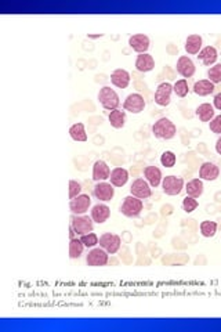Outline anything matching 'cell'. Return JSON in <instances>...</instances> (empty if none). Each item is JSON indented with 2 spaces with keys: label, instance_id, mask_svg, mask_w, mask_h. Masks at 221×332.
Here are the masks:
<instances>
[{
  "label": "cell",
  "instance_id": "cell-1",
  "mask_svg": "<svg viewBox=\"0 0 221 332\" xmlns=\"http://www.w3.org/2000/svg\"><path fill=\"white\" fill-rule=\"evenodd\" d=\"M152 134L159 140H171L177 134L176 125L169 118H161L152 125Z\"/></svg>",
  "mask_w": 221,
  "mask_h": 332
},
{
  "label": "cell",
  "instance_id": "cell-2",
  "mask_svg": "<svg viewBox=\"0 0 221 332\" xmlns=\"http://www.w3.org/2000/svg\"><path fill=\"white\" fill-rule=\"evenodd\" d=\"M98 101L103 105V108L107 111L117 110V107L120 105V98L116 91L113 90L110 86H104L98 91Z\"/></svg>",
  "mask_w": 221,
  "mask_h": 332
},
{
  "label": "cell",
  "instance_id": "cell-3",
  "mask_svg": "<svg viewBox=\"0 0 221 332\" xmlns=\"http://www.w3.org/2000/svg\"><path fill=\"white\" fill-rule=\"evenodd\" d=\"M144 210V203L143 199L137 198L134 196H127L124 197L123 202L120 205V213L126 217H137V216L141 215V212Z\"/></svg>",
  "mask_w": 221,
  "mask_h": 332
},
{
  "label": "cell",
  "instance_id": "cell-4",
  "mask_svg": "<svg viewBox=\"0 0 221 332\" xmlns=\"http://www.w3.org/2000/svg\"><path fill=\"white\" fill-rule=\"evenodd\" d=\"M71 226L73 227V230H75L76 235L80 237V235L93 233L94 220L91 219V216L87 215H72Z\"/></svg>",
  "mask_w": 221,
  "mask_h": 332
},
{
  "label": "cell",
  "instance_id": "cell-5",
  "mask_svg": "<svg viewBox=\"0 0 221 332\" xmlns=\"http://www.w3.org/2000/svg\"><path fill=\"white\" fill-rule=\"evenodd\" d=\"M161 186H162L163 193H165L166 196L170 197L180 196L182 190L185 189V187H184V180H182V177L173 176V175L163 177L162 184H161Z\"/></svg>",
  "mask_w": 221,
  "mask_h": 332
},
{
  "label": "cell",
  "instance_id": "cell-6",
  "mask_svg": "<svg viewBox=\"0 0 221 332\" xmlns=\"http://www.w3.org/2000/svg\"><path fill=\"white\" fill-rule=\"evenodd\" d=\"M108 262H110V254L101 247L93 248L86 256V263H87V266L90 267L107 266Z\"/></svg>",
  "mask_w": 221,
  "mask_h": 332
},
{
  "label": "cell",
  "instance_id": "cell-7",
  "mask_svg": "<svg viewBox=\"0 0 221 332\" xmlns=\"http://www.w3.org/2000/svg\"><path fill=\"white\" fill-rule=\"evenodd\" d=\"M145 98L140 93H131L123 101V110L130 114H141L145 110Z\"/></svg>",
  "mask_w": 221,
  "mask_h": 332
},
{
  "label": "cell",
  "instance_id": "cell-8",
  "mask_svg": "<svg viewBox=\"0 0 221 332\" xmlns=\"http://www.w3.org/2000/svg\"><path fill=\"white\" fill-rule=\"evenodd\" d=\"M98 244H100V247L104 248L110 255H115L119 252V249L122 247V238L117 234L104 233L100 237V242Z\"/></svg>",
  "mask_w": 221,
  "mask_h": 332
},
{
  "label": "cell",
  "instance_id": "cell-9",
  "mask_svg": "<svg viewBox=\"0 0 221 332\" xmlns=\"http://www.w3.org/2000/svg\"><path fill=\"white\" fill-rule=\"evenodd\" d=\"M130 194L131 196L137 197L140 199H147L152 196V187L151 184L143 177H137L136 180L133 182L130 187Z\"/></svg>",
  "mask_w": 221,
  "mask_h": 332
},
{
  "label": "cell",
  "instance_id": "cell-10",
  "mask_svg": "<svg viewBox=\"0 0 221 332\" xmlns=\"http://www.w3.org/2000/svg\"><path fill=\"white\" fill-rule=\"evenodd\" d=\"M91 206V198L89 194H80L69 202L72 215H86Z\"/></svg>",
  "mask_w": 221,
  "mask_h": 332
},
{
  "label": "cell",
  "instance_id": "cell-11",
  "mask_svg": "<svg viewBox=\"0 0 221 332\" xmlns=\"http://www.w3.org/2000/svg\"><path fill=\"white\" fill-rule=\"evenodd\" d=\"M93 194L98 201L108 202L115 197V187L108 182H98L93 189Z\"/></svg>",
  "mask_w": 221,
  "mask_h": 332
},
{
  "label": "cell",
  "instance_id": "cell-12",
  "mask_svg": "<svg viewBox=\"0 0 221 332\" xmlns=\"http://www.w3.org/2000/svg\"><path fill=\"white\" fill-rule=\"evenodd\" d=\"M171 93H174L173 85H170L169 82H162L155 90L156 104L161 105V107H167L171 101Z\"/></svg>",
  "mask_w": 221,
  "mask_h": 332
},
{
  "label": "cell",
  "instance_id": "cell-13",
  "mask_svg": "<svg viewBox=\"0 0 221 332\" xmlns=\"http://www.w3.org/2000/svg\"><path fill=\"white\" fill-rule=\"evenodd\" d=\"M151 40L147 35L144 33H136V35H131L129 38V46L130 49H133L134 52L138 54H145L150 49Z\"/></svg>",
  "mask_w": 221,
  "mask_h": 332
},
{
  "label": "cell",
  "instance_id": "cell-14",
  "mask_svg": "<svg viewBox=\"0 0 221 332\" xmlns=\"http://www.w3.org/2000/svg\"><path fill=\"white\" fill-rule=\"evenodd\" d=\"M177 73H180L184 79L192 78L195 75L196 66L194 64V61L189 59L188 56H181L180 59L177 60L176 66Z\"/></svg>",
  "mask_w": 221,
  "mask_h": 332
},
{
  "label": "cell",
  "instance_id": "cell-15",
  "mask_svg": "<svg viewBox=\"0 0 221 332\" xmlns=\"http://www.w3.org/2000/svg\"><path fill=\"white\" fill-rule=\"evenodd\" d=\"M220 176V168L213 162L202 163L199 168V179L205 182H215Z\"/></svg>",
  "mask_w": 221,
  "mask_h": 332
},
{
  "label": "cell",
  "instance_id": "cell-16",
  "mask_svg": "<svg viewBox=\"0 0 221 332\" xmlns=\"http://www.w3.org/2000/svg\"><path fill=\"white\" fill-rule=\"evenodd\" d=\"M131 75L126 69L122 68H117L115 71L110 73V83L117 87V89H126L127 86L130 85Z\"/></svg>",
  "mask_w": 221,
  "mask_h": 332
},
{
  "label": "cell",
  "instance_id": "cell-17",
  "mask_svg": "<svg viewBox=\"0 0 221 332\" xmlns=\"http://www.w3.org/2000/svg\"><path fill=\"white\" fill-rule=\"evenodd\" d=\"M110 168L108 166V163L103 161V159H100L97 162L94 163V166H93V180L94 182H107V180H110Z\"/></svg>",
  "mask_w": 221,
  "mask_h": 332
},
{
  "label": "cell",
  "instance_id": "cell-18",
  "mask_svg": "<svg viewBox=\"0 0 221 332\" xmlns=\"http://www.w3.org/2000/svg\"><path fill=\"white\" fill-rule=\"evenodd\" d=\"M198 59L201 60L205 66H213L219 60V52L215 46H206L199 52Z\"/></svg>",
  "mask_w": 221,
  "mask_h": 332
},
{
  "label": "cell",
  "instance_id": "cell-19",
  "mask_svg": "<svg viewBox=\"0 0 221 332\" xmlns=\"http://www.w3.org/2000/svg\"><path fill=\"white\" fill-rule=\"evenodd\" d=\"M91 219L94 220V223L98 224H103L105 221L110 219V208L105 203H97L91 208Z\"/></svg>",
  "mask_w": 221,
  "mask_h": 332
},
{
  "label": "cell",
  "instance_id": "cell-20",
  "mask_svg": "<svg viewBox=\"0 0 221 332\" xmlns=\"http://www.w3.org/2000/svg\"><path fill=\"white\" fill-rule=\"evenodd\" d=\"M144 176H145V180L150 183L151 187H159L162 184L163 176H162V170L159 169L158 166H145L144 168Z\"/></svg>",
  "mask_w": 221,
  "mask_h": 332
},
{
  "label": "cell",
  "instance_id": "cell-21",
  "mask_svg": "<svg viewBox=\"0 0 221 332\" xmlns=\"http://www.w3.org/2000/svg\"><path fill=\"white\" fill-rule=\"evenodd\" d=\"M202 45H203V39H202V36L199 33H192V35H189L187 40H185V46H184V49H185V52L191 54V56H196V54H199V52L202 50Z\"/></svg>",
  "mask_w": 221,
  "mask_h": 332
},
{
  "label": "cell",
  "instance_id": "cell-22",
  "mask_svg": "<svg viewBox=\"0 0 221 332\" xmlns=\"http://www.w3.org/2000/svg\"><path fill=\"white\" fill-rule=\"evenodd\" d=\"M129 170H126L124 168H115L110 172V182L113 187H123L126 186V183L129 182Z\"/></svg>",
  "mask_w": 221,
  "mask_h": 332
},
{
  "label": "cell",
  "instance_id": "cell-23",
  "mask_svg": "<svg viewBox=\"0 0 221 332\" xmlns=\"http://www.w3.org/2000/svg\"><path fill=\"white\" fill-rule=\"evenodd\" d=\"M155 68V60L154 57L145 53V54H138L136 59V69L138 72H150Z\"/></svg>",
  "mask_w": 221,
  "mask_h": 332
},
{
  "label": "cell",
  "instance_id": "cell-24",
  "mask_svg": "<svg viewBox=\"0 0 221 332\" xmlns=\"http://www.w3.org/2000/svg\"><path fill=\"white\" fill-rule=\"evenodd\" d=\"M194 93L198 94V96H201V97H206L209 94H213L216 90V85L215 83H212L209 79H202L199 82H196L195 85H194Z\"/></svg>",
  "mask_w": 221,
  "mask_h": 332
},
{
  "label": "cell",
  "instance_id": "cell-25",
  "mask_svg": "<svg viewBox=\"0 0 221 332\" xmlns=\"http://www.w3.org/2000/svg\"><path fill=\"white\" fill-rule=\"evenodd\" d=\"M216 108L213 104H209V103H203L198 108H196L195 114L196 117L199 118L201 122H210L213 118L216 117Z\"/></svg>",
  "mask_w": 221,
  "mask_h": 332
},
{
  "label": "cell",
  "instance_id": "cell-26",
  "mask_svg": "<svg viewBox=\"0 0 221 332\" xmlns=\"http://www.w3.org/2000/svg\"><path fill=\"white\" fill-rule=\"evenodd\" d=\"M185 191H187V196L192 197V198H199L203 194V190H205V186H203V180L201 179H192L189 180L187 184H185Z\"/></svg>",
  "mask_w": 221,
  "mask_h": 332
},
{
  "label": "cell",
  "instance_id": "cell-27",
  "mask_svg": "<svg viewBox=\"0 0 221 332\" xmlns=\"http://www.w3.org/2000/svg\"><path fill=\"white\" fill-rule=\"evenodd\" d=\"M108 119H110V124L113 129H122L126 124V111L119 110V108L110 111Z\"/></svg>",
  "mask_w": 221,
  "mask_h": 332
},
{
  "label": "cell",
  "instance_id": "cell-28",
  "mask_svg": "<svg viewBox=\"0 0 221 332\" xmlns=\"http://www.w3.org/2000/svg\"><path fill=\"white\" fill-rule=\"evenodd\" d=\"M69 136L75 141H80V143L87 141V133H86L85 125L82 124V122L72 125L71 128H69Z\"/></svg>",
  "mask_w": 221,
  "mask_h": 332
},
{
  "label": "cell",
  "instance_id": "cell-29",
  "mask_svg": "<svg viewBox=\"0 0 221 332\" xmlns=\"http://www.w3.org/2000/svg\"><path fill=\"white\" fill-rule=\"evenodd\" d=\"M85 245L83 242L80 241V238H72L69 240V258L71 259H79L82 255H83V251H85Z\"/></svg>",
  "mask_w": 221,
  "mask_h": 332
},
{
  "label": "cell",
  "instance_id": "cell-30",
  "mask_svg": "<svg viewBox=\"0 0 221 332\" xmlns=\"http://www.w3.org/2000/svg\"><path fill=\"white\" fill-rule=\"evenodd\" d=\"M217 223L212 220H203L199 224V230H201V234L205 238H213L217 233Z\"/></svg>",
  "mask_w": 221,
  "mask_h": 332
},
{
  "label": "cell",
  "instance_id": "cell-31",
  "mask_svg": "<svg viewBox=\"0 0 221 332\" xmlns=\"http://www.w3.org/2000/svg\"><path fill=\"white\" fill-rule=\"evenodd\" d=\"M173 91L176 93L177 97H185L187 94H188L189 91V86L188 82H187V79H178L176 83L173 85Z\"/></svg>",
  "mask_w": 221,
  "mask_h": 332
},
{
  "label": "cell",
  "instance_id": "cell-32",
  "mask_svg": "<svg viewBox=\"0 0 221 332\" xmlns=\"http://www.w3.org/2000/svg\"><path fill=\"white\" fill-rule=\"evenodd\" d=\"M208 79L212 83H221V64H215L208 69Z\"/></svg>",
  "mask_w": 221,
  "mask_h": 332
},
{
  "label": "cell",
  "instance_id": "cell-33",
  "mask_svg": "<svg viewBox=\"0 0 221 332\" xmlns=\"http://www.w3.org/2000/svg\"><path fill=\"white\" fill-rule=\"evenodd\" d=\"M177 162V156L173 151H165L161 155V163L165 168H173Z\"/></svg>",
  "mask_w": 221,
  "mask_h": 332
},
{
  "label": "cell",
  "instance_id": "cell-34",
  "mask_svg": "<svg viewBox=\"0 0 221 332\" xmlns=\"http://www.w3.org/2000/svg\"><path fill=\"white\" fill-rule=\"evenodd\" d=\"M79 238H80V241L83 242V245H85L87 249H89V248H90V249L96 248L98 245V242H100V238H98V235L94 234V233H89V234L80 235Z\"/></svg>",
  "mask_w": 221,
  "mask_h": 332
},
{
  "label": "cell",
  "instance_id": "cell-35",
  "mask_svg": "<svg viewBox=\"0 0 221 332\" xmlns=\"http://www.w3.org/2000/svg\"><path fill=\"white\" fill-rule=\"evenodd\" d=\"M182 210L185 212V213H192L194 210H196V208L199 206V202L196 198H192V197H185L184 198V201H182Z\"/></svg>",
  "mask_w": 221,
  "mask_h": 332
},
{
  "label": "cell",
  "instance_id": "cell-36",
  "mask_svg": "<svg viewBox=\"0 0 221 332\" xmlns=\"http://www.w3.org/2000/svg\"><path fill=\"white\" fill-rule=\"evenodd\" d=\"M82 184L76 180H69V199H73L82 194Z\"/></svg>",
  "mask_w": 221,
  "mask_h": 332
},
{
  "label": "cell",
  "instance_id": "cell-37",
  "mask_svg": "<svg viewBox=\"0 0 221 332\" xmlns=\"http://www.w3.org/2000/svg\"><path fill=\"white\" fill-rule=\"evenodd\" d=\"M209 129L216 133V134H220L221 136V114L220 115H216L210 122H209Z\"/></svg>",
  "mask_w": 221,
  "mask_h": 332
},
{
  "label": "cell",
  "instance_id": "cell-38",
  "mask_svg": "<svg viewBox=\"0 0 221 332\" xmlns=\"http://www.w3.org/2000/svg\"><path fill=\"white\" fill-rule=\"evenodd\" d=\"M213 107H215L216 110L221 111V91L220 93H217L213 98Z\"/></svg>",
  "mask_w": 221,
  "mask_h": 332
},
{
  "label": "cell",
  "instance_id": "cell-39",
  "mask_svg": "<svg viewBox=\"0 0 221 332\" xmlns=\"http://www.w3.org/2000/svg\"><path fill=\"white\" fill-rule=\"evenodd\" d=\"M216 151H217V154L221 155V136L217 138V141H216Z\"/></svg>",
  "mask_w": 221,
  "mask_h": 332
},
{
  "label": "cell",
  "instance_id": "cell-40",
  "mask_svg": "<svg viewBox=\"0 0 221 332\" xmlns=\"http://www.w3.org/2000/svg\"><path fill=\"white\" fill-rule=\"evenodd\" d=\"M78 235H76V233H75V230H73V227L72 226H69V238H76Z\"/></svg>",
  "mask_w": 221,
  "mask_h": 332
},
{
  "label": "cell",
  "instance_id": "cell-41",
  "mask_svg": "<svg viewBox=\"0 0 221 332\" xmlns=\"http://www.w3.org/2000/svg\"><path fill=\"white\" fill-rule=\"evenodd\" d=\"M87 38H89V39H98V38H103V33H97V35H90V33H89Z\"/></svg>",
  "mask_w": 221,
  "mask_h": 332
}]
</instances>
